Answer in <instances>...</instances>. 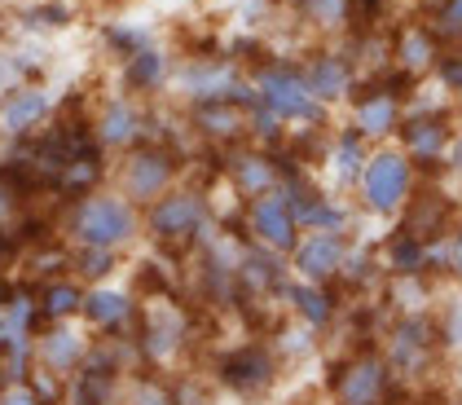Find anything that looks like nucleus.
<instances>
[{"label": "nucleus", "instance_id": "1", "mask_svg": "<svg viewBox=\"0 0 462 405\" xmlns=\"http://www.w3.org/2000/svg\"><path fill=\"white\" fill-rule=\"evenodd\" d=\"M58 234L71 247H110L128 252L142 243V207L124 198L115 185H97L88 194L71 198L58 216Z\"/></svg>", "mask_w": 462, "mask_h": 405}, {"label": "nucleus", "instance_id": "2", "mask_svg": "<svg viewBox=\"0 0 462 405\" xmlns=\"http://www.w3.org/2000/svg\"><path fill=\"white\" fill-rule=\"evenodd\" d=\"M212 225V189L194 181L172 185L163 198L142 207V238L159 252H172V256H189Z\"/></svg>", "mask_w": 462, "mask_h": 405}, {"label": "nucleus", "instance_id": "3", "mask_svg": "<svg viewBox=\"0 0 462 405\" xmlns=\"http://www.w3.org/2000/svg\"><path fill=\"white\" fill-rule=\"evenodd\" d=\"M247 75L255 84V102L269 106L286 128H330L335 124V111L309 93L295 53H269L255 67H247Z\"/></svg>", "mask_w": 462, "mask_h": 405}, {"label": "nucleus", "instance_id": "4", "mask_svg": "<svg viewBox=\"0 0 462 405\" xmlns=\"http://www.w3.org/2000/svg\"><path fill=\"white\" fill-rule=\"evenodd\" d=\"M133 344L142 353V366L177 370L194 353V313L185 308L180 295H150L142 299Z\"/></svg>", "mask_w": 462, "mask_h": 405}, {"label": "nucleus", "instance_id": "5", "mask_svg": "<svg viewBox=\"0 0 462 405\" xmlns=\"http://www.w3.org/2000/svg\"><path fill=\"white\" fill-rule=\"evenodd\" d=\"M180 181H185V159L172 146H163V142H137L133 150L110 159V185L124 198H133L137 207L163 198Z\"/></svg>", "mask_w": 462, "mask_h": 405}, {"label": "nucleus", "instance_id": "6", "mask_svg": "<svg viewBox=\"0 0 462 405\" xmlns=\"http://www.w3.org/2000/svg\"><path fill=\"white\" fill-rule=\"evenodd\" d=\"M216 229H225V234H234V238H243V243H255V247H264V252H278V256H291V247H295L300 234H304L282 185H278V189H264V194H255V198H243L238 212H234L229 221H220Z\"/></svg>", "mask_w": 462, "mask_h": 405}, {"label": "nucleus", "instance_id": "7", "mask_svg": "<svg viewBox=\"0 0 462 405\" xmlns=\"http://www.w3.org/2000/svg\"><path fill=\"white\" fill-rule=\"evenodd\" d=\"M353 194L365 216L388 221L396 212H405L410 194H414V159L401 146H370V159L361 168V181Z\"/></svg>", "mask_w": 462, "mask_h": 405}, {"label": "nucleus", "instance_id": "8", "mask_svg": "<svg viewBox=\"0 0 462 405\" xmlns=\"http://www.w3.org/2000/svg\"><path fill=\"white\" fill-rule=\"evenodd\" d=\"M282 379V362L269 348V339H243L229 344L212 362V383L216 392H229L238 401H264Z\"/></svg>", "mask_w": 462, "mask_h": 405}, {"label": "nucleus", "instance_id": "9", "mask_svg": "<svg viewBox=\"0 0 462 405\" xmlns=\"http://www.w3.org/2000/svg\"><path fill=\"white\" fill-rule=\"evenodd\" d=\"M392 392V366L383 353L361 348L326 370V397L330 405H388Z\"/></svg>", "mask_w": 462, "mask_h": 405}, {"label": "nucleus", "instance_id": "10", "mask_svg": "<svg viewBox=\"0 0 462 405\" xmlns=\"http://www.w3.org/2000/svg\"><path fill=\"white\" fill-rule=\"evenodd\" d=\"M295 58H300V75H304L309 93H313L318 102H326L330 111L353 97L361 75H356L353 53H348L344 44H335V40H318V44H313V40H309V49H300Z\"/></svg>", "mask_w": 462, "mask_h": 405}, {"label": "nucleus", "instance_id": "11", "mask_svg": "<svg viewBox=\"0 0 462 405\" xmlns=\"http://www.w3.org/2000/svg\"><path fill=\"white\" fill-rule=\"evenodd\" d=\"M88 128H93V137L102 142V150L115 159V154L133 150L137 142H145V128H150V102L133 97V93H124V88H115V93H106L102 102H93Z\"/></svg>", "mask_w": 462, "mask_h": 405}, {"label": "nucleus", "instance_id": "12", "mask_svg": "<svg viewBox=\"0 0 462 405\" xmlns=\"http://www.w3.org/2000/svg\"><path fill=\"white\" fill-rule=\"evenodd\" d=\"M348 106V128H356L370 146H379V142H388L396 137V128H401V119H405V102H401V93L388 88L383 79H356L353 97L344 102Z\"/></svg>", "mask_w": 462, "mask_h": 405}, {"label": "nucleus", "instance_id": "13", "mask_svg": "<svg viewBox=\"0 0 462 405\" xmlns=\"http://www.w3.org/2000/svg\"><path fill=\"white\" fill-rule=\"evenodd\" d=\"M58 115V97L44 79H18L0 93V142H27Z\"/></svg>", "mask_w": 462, "mask_h": 405}, {"label": "nucleus", "instance_id": "14", "mask_svg": "<svg viewBox=\"0 0 462 405\" xmlns=\"http://www.w3.org/2000/svg\"><path fill=\"white\" fill-rule=\"evenodd\" d=\"M137 313H142V299L133 295V287H119L115 278H110V282L84 287L79 322L93 331V339H119V335H133Z\"/></svg>", "mask_w": 462, "mask_h": 405}, {"label": "nucleus", "instance_id": "15", "mask_svg": "<svg viewBox=\"0 0 462 405\" xmlns=\"http://www.w3.org/2000/svg\"><path fill=\"white\" fill-rule=\"evenodd\" d=\"M247 111L243 102L234 97H208V102H185L180 115H185V128L194 133L199 146H212V150H229L238 142H247L251 124H247Z\"/></svg>", "mask_w": 462, "mask_h": 405}, {"label": "nucleus", "instance_id": "16", "mask_svg": "<svg viewBox=\"0 0 462 405\" xmlns=\"http://www.w3.org/2000/svg\"><path fill=\"white\" fill-rule=\"evenodd\" d=\"M353 247V234H335V229H304L300 243L291 247L286 269L300 282H339L344 256Z\"/></svg>", "mask_w": 462, "mask_h": 405}, {"label": "nucleus", "instance_id": "17", "mask_svg": "<svg viewBox=\"0 0 462 405\" xmlns=\"http://www.w3.org/2000/svg\"><path fill=\"white\" fill-rule=\"evenodd\" d=\"M220 181L238 198H255L264 189H278V181H282L278 150H264L255 142H238V146L220 150Z\"/></svg>", "mask_w": 462, "mask_h": 405}, {"label": "nucleus", "instance_id": "18", "mask_svg": "<svg viewBox=\"0 0 462 405\" xmlns=\"http://www.w3.org/2000/svg\"><path fill=\"white\" fill-rule=\"evenodd\" d=\"M88 353H93V331L79 318L75 322H44L36 331V366L53 370L62 379H71L88 362Z\"/></svg>", "mask_w": 462, "mask_h": 405}, {"label": "nucleus", "instance_id": "19", "mask_svg": "<svg viewBox=\"0 0 462 405\" xmlns=\"http://www.w3.org/2000/svg\"><path fill=\"white\" fill-rule=\"evenodd\" d=\"M75 18H79V0H27V5H9L5 14V36L0 40H49L71 32Z\"/></svg>", "mask_w": 462, "mask_h": 405}, {"label": "nucleus", "instance_id": "20", "mask_svg": "<svg viewBox=\"0 0 462 405\" xmlns=\"http://www.w3.org/2000/svg\"><path fill=\"white\" fill-rule=\"evenodd\" d=\"M396 137H401V150L414 163H445V154L454 146V128L445 124V115L431 111V106H405V119H401Z\"/></svg>", "mask_w": 462, "mask_h": 405}, {"label": "nucleus", "instance_id": "21", "mask_svg": "<svg viewBox=\"0 0 462 405\" xmlns=\"http://www.w3.org/2000/svg\"><path fill=\"white\" fill-rule=\"evenodd\" d=\"M172 62H177V58L154 40V44H145L137 53H128L124 62H115V67H119V88L133 93V97H142V102H159V97L168 93Z\"/></svg>", "mask_w": 462, "mask_h": 405}, {"label": "nucleus", "instance_id": "22", "mask_svg": "<svg viewBox=\"0 0 462 405\" xmlns=\"http://www.w3.org/2000/svg\"><path fill=\"white\" fill-rule=\"evenodd\" d=\"M365 159H370V142L356 128H330V142H326V154H321L318 168L335 194H353Z\"/></svg>", "mask_w": 462, "mask_h": 405}, {"label": "nucleus", "instance_id": "23", "mask_svg": "<svg viewBox=\"0 0 462 405\" xmlns=\"http://www.w3.org/2000/svg\"><path fill=\"white\" fill-rule=\"evenodd\" d=\"M431 353H436V331H431V322L427 318H410L405 313V322L392 331V339H388V366H392V374H419V370L431 362Z\"/></svg>", "mask_w": 462, "mask_h": 405}, {"label": "nucleus", "instance_id": "24", "mask_svg": "<svg viewBox=\"0 0 462 405\" xmlns=\"http://www.w3.org/2000/svg\"><path fill=\"white\" fill-rule=\"evenodd\" d=\"M282 308L291 318H300L304 327L313 331H330L339 322V295H335V282H300L291 278V287L282 295Z\"/></svg>", "mask_w": 462, "mask_h": 405}, {"label": "nucleus", "instance_id": "25", "mask_svg": "<svg viewBox=\"0 0 462 405\" xmlns=\"http://www.w3.org/2000/svg\"><path fill=\"white\" fill-rule=\"evenodd\" d=\"M440 49L445 44L436 40V32L427 23H401L396 36H392V67L410 79H423V75H431Z\"/></svg>", "mask_w": 462, "mask_h": 405}, {"label": "nucleus", "instance_id": "26", "mask_svg": "<svg viewBox=\"0 0 462 405\" xmlns=\"http://www.w3.org/2000/svg\"><path fill=\"white\" fill-rule=\"evenodd\" d=\"M286 18L309 40H335L348 32V0H286Z\"/></svg>", "mask_w": 462, "mask_h": 405}, {"label": "nucleus", "instance_id": "27", "mask_svg": "<svg viewBox=\"0 0 462 405\" xmlns=\"http://www.w3.org/2000/svg\"><path fill=\"white\" fill-rule=\"evenodd\" d=\"M269 348L278 353L282 370L286 366H300L304 357H313V353H318V331H313V327H304L300 318L282 313V318L269 327Z\"/></svg>", "mask_w": 462, "mask_h": 405}, {"label": "nucleus", "instance_id": "28", "mask_svg": "<svg viewBox=\"0 0 462 405\" xmlns=\"http://www.w3.org/2000/svg\"><path fill=\"white\" fill-rule=\"evenodd\" d=\"M36 299H40V318L44 322H75L79 304H84V282L75 273H62L53 282H40Z\"/></svg>", "mask_w": 462, "mask_h": 405}, {"label": "nucleus", "instance_id": "29", "mask_svg": "<svg viewBox=\"0 0 462 405\" xmlns=\"http://www.w3.org/2000/svg\"><path fill=\"white\" fill-rule=\"evenodd\" d=\"M124 405H172L168 370L137 366L128 379H124Z\"/></svg>", "mask_w": 462, "mask_h": 405}, {"label": "nucleus", "instance_id": "30", "mask_svg": "<svg viewBox=\"0 0 462 405\" xmlns=\"http://www.w3.org/2000/svg\"><path fill=\"white\" fill-rule=\"evenodd\" d=\"M119 269H124V252H110V247H71V273L84 287L110 282Z\"/></svg>", "mask_w": 462, "mask_h": 405}, {"label": "nucleus", "instance_id": "31", "mask_svg": "<svg viewBox=\"0 0 462 405\" xmlns=\"http://www.w3.org/2000/svg\"><path fill=\"white\" fill-rule=\"evenodd\" d=\"M431 256H427V243L410 229H396L388 238V269L392 273H423Z\"/></svg>", "mask_w": 462, "mask_h": 405}, {"label": "nucleus", "instance_id": "32", "mask_svg": "<svg viewBox=\"0 0 462 405\" xmlns=\"http://www.w3.org/2000/svg\"><path fill=\"white\" fill-rule=\"evenodd\" d=\"M154 32L150 27H142V23H106L102 27V49H106V58H115V62H124L128 53H137V49H145V44H154Z\"/></svg>", "mask_w": 462, "mask_h": 405}, {"label": "nucleus", "instance_id": "33", "mask_svg": "<svg viewBox=\"0 0 462 405\" xmlns=\"http://www.w3.org/2000/svg\"><path fill=\"white\" fill-rule=\"evenodd\" d=\"M168 383H172V405H216L212 374L177 366V370H168Z\"/></svg>", "mask_w": 462, "mask_h": 405}, {"label": "nucleus", "instance_id": "34", "mask_svg": "<svg viewBox=\"0 0 462 405\" xmlns=\"http://www.w3.org/2000/svg\"><path fill=\"white\" fill-rule=\"evenodd\" d=\"M427 27L440 44H462V0H431L427 5Z\"/></svg>", "mask_w": 462, "mask_h": 405}, {"label": "nucleus", "instance_id": "35", "mask_svg": "<svg viewBox=\"0 0 462 405\" xmlns=\"http://www.w3.org/2000/svg\"><path fill=\"white\" fill-rule=\"evenodd\" d=\"M431 75L440 79V88H445V93H462V44L440 49V58H436Z\"/></svg>", "mask_w": 462, "mask_h": 405}, {"label": "nucleus", "instance_id": "36", "mask_svg": "<svg viewBox=\"0 0 462 405\" xmlns=\"http://www.w3.org/2000/svg\"><path fill=\"white\" fill-rule=\"evenodd\" d=\"M436 339L445 344V348H462V299L454 304H445V313H440V331Z\"/></svg>", "mask_w": 462, "mask_h": 405}, {"label": "nucleus", "instance_id": "37", "mask_svg": "<svg viewBox=\"0 0 462 405\" xmlns=\"http://www.w3.org/2000/svg\"><path fill=\"white\" fill-rule=\"evenodd\" d=\"M0 405H44L32 392V383L23 379V383H9V388H0Z\"/></svg>", "mask_w": 462, "mask_h": 405}, {"label": "nucleus", "instance_id": "38", "mask_svg": "<svg viewBox=\"0 0 462 405\" xmlns=\"http://www.w3.org/2000/svg\"><path fill=\"white\" fill-rule=\"evenodd\" d=\"M18 79H23V75H18V67H14V53H9V44L0 40V93H9Z\"/></svg>", "mask_w": 462, "mask_h": 405}, {"label": "nucleus", "instance_id": "39", "mask_svg": "<svg viewBox=\"0 0 462 405\" xmlns=\"http://www.w3.org/2000/svg\"><path fill=\"white\" fill-rule=\"evenodd\" d=\"M449 264L458 269V278H462V229L454 234V243H449Z\"/></svg>", "mask_w": 462, "mask_h": 405}, {"label": "nucleus", "instance_id": "40", "mask_svg": "<svg viewBox=\"0 0 462 405\" xmlns=\"http://www.w3.org/2000/svg\"><path fill=\"white\" fill-rule=\"evenodd\" d=\"M9 5H14V0H0V23H5V14H9Z\"/></svg>", "mask_w": 462, "mask_h": 405}, {"label": "nucleus", "instance_id": "41", "mask_svg": "<svg viewBox=\"0 0 462 405\" xmlns=\"http://www.w3.org/2000/svg\"><path fill=\"white\" fill-rule=\"evenodd\" d=\"M168 5H194V0H168Z\"/></svg>", "mask_w": 462, "mask_h": 405}]
</instances>
